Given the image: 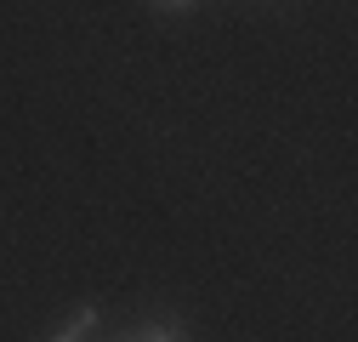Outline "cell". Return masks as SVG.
Here are the masks:
<instances>
[{
  "mask_svg": "<svg viewBox=\"0 0 358 342\" xmlns=\"http://www.w3.org/2000/svg\"><path fill=\"white\" fill-rule=\"evenodd\" d=\"M125 342H182L171 325H159V331H148V336H125Z\"/></svg>",
  "mask_w": 358,
  "mask_h": 342,
  "instance_id": "2",
  "label": "cell"
},
{
  "mask_svg": "<svg viewBox=\"0 0 358 342\" xmlns=\"http://www.w3.org/2000/svg\"><path fill=\"white\" fill-rule=\"evenodd\" d=\"M154 6H171V12H182V6H194V0H154Z\"/></svg>",
  "mask_w": 358,
  "mask_h": 342,
  "instance_id": "3",
  "label": "cell"
},
{
  "mask_svg": "<svg viewBox=\"0 0 358 342\" xmlns=\"http://www.w3.org/2000/svg\"><path fill=\"white\" fill-rule=\"evenodd\" d=\"M92 325H97V308H80V314L52 336V342H85V336H92Z\"/></svg>",
  "mask_w": 358,
  "mask_h": 342,
  "instance_id": "1",
  "label": "cell"
}]
</instances>
